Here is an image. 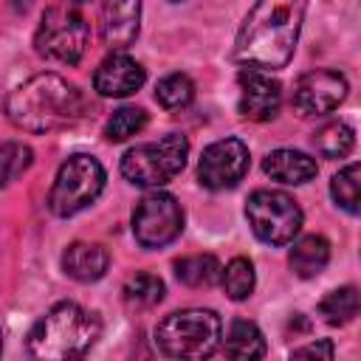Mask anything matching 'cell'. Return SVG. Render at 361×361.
I'll return each mask as SVG.
<instances>
[{"label":"cell","mask_w":361,"mask_h":361,"mask_svg":"<svg viewBox=\"0 0 361 361\" xmlns=\"http://www.w3.org/2000/svg\"><path fill=\"white\" fill-rule=\"evenodd\" d=\"M307 0H257L234 39V59L257 71H279L290 62Z\"/></svg>","instance_id":"obj_1"},{"label":"cell","mask_w":361,"mask_h":361,"mask_svg":"<svg viewBox=\"0 0 361 361\" xmlns=\"http://www.w3.org/2000/svg\"><path fill=\"white\" fill-rule=\"evenodd\" d=\"M87 113L85 93L59 73H37L6 99V116L25 133H56L79 124Z\"/></svg>","instance_id":"obj_2"},{"label":"cell","mask_w":361,"mask_h":361,"mask_svg":"<svg viewBox=\"0 0 361 361\" xmlns=\"http://www.w3.org/2000/svg\"><path fill=\"white\" fill-rule=\"evenodd\" d=\"M99 336H102L99 313L76 302H59L31 327L28 353L42 361L79 358L96 344Z\"/></svg>","instance_id":"obj_3"},{"label":"cell","mask_w":361,"mask_h":361,"mask_svg":"<svg viewBox=\"0 0 361 361\" xmlns=\"http://www.w3.org/2000/svg\"><path fill=\"white\" fill-rule=\"evenodd\" d=\"M223 338V324L214 310L206 307H189L169 313L158 330H155V344L164 355L169 358H209Z\"/></svg>","instance_id":"obj_4"},{"label":"cell","mask_w":361,"mask_h":361,"mask_svg":"<svg viewBox=\"0 0 361 361\" xmlns=\"http://www.w3.org/2000/svg\"><path fill=\"white\" fill-rule=\"evenodd\" d=\"M189 158V141L186 135L169 133L158 141L130 147L121 155V175L135 186H164L180 169Z\"/></svg>","instance_id":"obj_5"},{"label":"cell","mask_w":361,"mask_h":361,"mask_svg":"<svg viewBox=\"0 0 361 361\" xmlns=\"http://www.w3.org/2000/svg\"><path fill=\"white\" fill-rule=\"evenodd\" d=\"M102 189H104V166L85 152L71 155L54 178V186L48 192V209L56 217H71L87 209Z\"/></svg>","instance_id":"obj_6"},{"label":"cell","mask_w":361,"mask_h":361,"mask_svg":"<svg viewBox=\"0 0 361 361\" xmlns=\"http://www.w3.org/2000/svg\"><path fill=\"white\" fill-rule=\"evenodd\" d=\"M87 23L71 6H51L45 8L39 28L34 34V51L42 59L76 65L87 51Z\"/></svg>","instance_id":"obj_7"},{"label":"cell","mask_w":361,"mask_h":361,"mask_svg":"<svg viewBox=\"0 0 361 361\" xmlns=\"http://www.w3.org/2000/svg\"><path fill=\"white\" fill-rule=\"evenodd\" d=\"M245 217L251 231L268 245H288L302 228L299 203L279 189H257L245 200Z\"/></svg>","instance_id":"obj_8"},{"label":"cell","mask_w":361,"mask_h":361,"mask_svg":"<svg viewBox=\"0 0 361 361\" xmlns=\"http://www.w3.org/2000/svg\"><path fill=\"white\" fill-rule=\"evenodd\" d=\"M183 228V209L169 192L147 195L133 212V234L141 248H164Z\"/></svg>","instance_id":"obj_9"},{"label":"cell","mask_w":361,"mask_h":361,"mask_svg":"<svg viewBox=\"0 0 361 361\" xmlns=\"http://www.w3.org/2000/svg\"><path fill=\"white\" fill-rule=\"evenodd\" d=\"M248 164H251V155L240 138H220L203 149L197 164V180L214 192L231 189L243 180V175L248 172Z\"/></svg>","instance_id":"obj_10"},{"label":"cell","mask_w":361,"mask_h":361,"mask_svg":"<svg viewBox=\"0 0 361 361\" xmlns=\"http://www.w3.org/2000/svg\"><path fill=\"white\" fill-rule=\"evenodd\" d=\"M347 96V79L338 71H310L293 87V107L299 116H327Z\"/></svg>","instance_id":"obj_11"},{"label":"cell","mask_w":361,"mask_h":361,"mask_svg":"<svg viewBox=\"0 0 361 361\" xmlns=\"http://www.w3.org/2000/svg\"><path fill=\"white\" fill-rule=\"evenodd\" d=\"M237 85H240V102H237L240 116H245L251 121H268L279 113L282 85L276 79H271L265 71L245 68V71H240Z\"/></svg>","instance_id":"obj_12"},{"label":"cell","mask_w":361,"mask_h":361,"mask_svg":"<svg viewBox=\"0 0 361 361\" xmlns=\"http://www.w3.org/2000/svg\"><path fill=\"white\" fill-rule=\"evenodd\" d=\"M147 73L144 68L121 54V51H113L107 59H102V65L96 68L93 73V87L99 96H107V99H124V96H133L141 85H144Z\"/></svg>","instance_id":"obj_13"},{"label":"cell","mask_w":361,"mask_h":361,"mask_svg":"<svg viewBox=\"0 0 361 361\" xmlns=\"http://www.w3.org/2000/svg\"><path fill=\"white\" fill-rule=\"evenodd\" d=\"M141 23V0H102L99 34L110 51H124L135 42Z\"/></svg>","instance_id":"obj_14"},{"label":"cell","mask_w":361,"mask_h":361,"mask_svg":"<svg viewBox=\"0 0 361 361\" xmlns=\"http://www.w3.org/2000/svg\"><path fill=\"white\" fill-rule=\"evenodd\" d=\"M110 254L99 243H71L62 254V268L76 282H96L104 276Z\"/></svg>","instance_id":"obj_15"},{"label":"cell","mask_w":361,"mask_h":361,"mask_svg":"<svg viewBox=\"0 0 361 361\" xmlns=\"http://www.w3.org/2000/svg\"><path fill=\"white\" fill-rule=\"evenodd\" d=\"M262 169H265V175H271L274 180L288 183V186L307 183L319 172L316 158H310L307 152H299V149H274V152H268L265 161H262Z\"/></svg>","instance_id":"obj_16"},{"label":"cell","mask_w":361,"mask_h":361,"mask_svg":"<svg viewBox=\"0 0 361 361\" xmlns=\"http://www.w3.org/2000/svg\"><path fill=\"white\" fill-rule=\"evenodd\" d=\"M290 271L302 279H313L324 271V265L330 262V243L322 234H307L299 243H293L290 254H288Z\"/></svg>","instance_id":"obj_17"},{"label":"cell","mask_w":361,"mask_h":361,"mask_svg":"<svg viewBox=\"0 0 361 361\" xmlns=\"http://www.w3.org/2000/svg\"><path fill=\"white\" fill-rule=\"evenodd\" d=\"M223 353L228 358H262L265 355V338L254 322L234 319L228 324L226 338H223Z\"/></svg>","instance_id":"obj_18"},{"label":"cell","mask_w":361,"mask_h":361,"mask_svg":"<svg viewBox=\"0 0 361 361\" xmlns=\"http://www.w3.org/2000/svg\"><path fill=\"white\" fill-rule=\"evenodd\" d=\"M220 262L212 254H192L175 262V274L183 285L189 288H209L214 282H220Z\"/></svg>","instance_id":"obj_19"},{"label":"cell","mask_w":361,"mask_h":361,"mask_svg":"<svg viewBox=\"0 0 361 361\" xmlns=\"http://www.w3.org/2000/svg\"><path fill=\"white\" fill-rule=\"evenodd\" d=\"M121 299L127 307H135V310L155 307L164 299V282H161V276L147 274V271L133 274L121 288Z\"/></svg>","instance_id":"obj_20"},{"label":"cell","mask_w":361,"mask_h":361,"mask_svg":"<svg viewBox=\"0 0 361 361\" xmlns=\"http://www.w3.org/2000/svg\"><path fill=\"white\" fill-rule=\"evenodd\" d=\"M319 313L327 324H347L355 319L358 313V288L355 285H344L330 290L322 302H319Z\"/></svg>","instance_id":"obj_21"},{"label":"cell","mask_w":361,"mask_h":361,"mask_svg":"<svg viewBox=\"0 0 361 361\" xmlns=\"http://www.w3.org/2000/svg\"><path fill=\"white\" fill-rule=\"evenodd\" d=\"M353 144H355V133L344 121H330L322 130H316V135H313V147L324 158H344V155H350Z\"/></svg>","instance_id":"obj_22"},{"label":"cell","mask_w":361,"mask_h":361,"mask_svg":"<svg viewBox=\"0 0 361 361\" xmlns=\"http://www.w3.org/2000/svg\"><path fill=\"white\" fill-rule=\"evenodd\" d=\"M220 282H223V290H226L228 299H234V302L248 299L251 290H254V282H257L251 259H245V257H234V259L220 271Z\"/></svg>","instance_id":"obj_23"},{"label":"cell","mask_w":361,"mask_h":361,"mask_svg":"<svg viewBox=\"0 0 361 361\" xmlns=\"http://www.w3.org/2000/svg\"><path fill=\"white\" fill-rule=\"evenodd\" d=\"M155 99L166 110H180L195 99V85H192V79L186 73H169V76H164L158 82Z\"/></svg>","instance_id":"obj_24"},{"label":"cell","mask_w":361,"mask_h":361,"mask_svg":"<svg viewBox=\"0 0 361 361\" xmlns=\"http://www.w3.org/2000/svg\"><path fill=\"white\" fill-rule=\"evenodd\" d=\"M34 161V152L23 141H6L0 144V186H8L14 178H20Z\"/></svg>","instance_id":"obj_25"},{"label":"cell","mask_w":361,"mask_h":361,"mask_svg":"<svg viewBox=\"0 0 361 361\" xmlns=\"http://www.w3.org/2000/svg\"><path fill=\"white\" fill-rule=\"evenodd\" d=\"M358 178H361V166L358 164H347L338 175H333L330 180V195L333 200L350 212V214H358Z\"/></svg>","instance_id":"obj_26"},{"label":"cell","mask_w":361,"mask_h":361,"mask_svg":"<svg viewBox=\"0 0 361 361\" xmlns=\"http://www.w3.org/2000/svg\"><path fill=\"white\" fill-rule=\"evenodd\" d=\"M144 127H147V113L141 107H118L107 118L104 135H107V141H127L130 135L141 133Z\"/></svg>","instance_id":"obj_27"},{"label":"cell","mask_w":361,"mask_h":361,"mask_svg":"<svg viewBox=\"0 0 361 361\" xmlns=\"http://www.w3.org/2000/svg\"><path fill=\"white\" fill-rule=\"evenodd\" d=\"M293 358H333V344L327 338H319L313 344H305V347H296L290 353Z\"/></svg>","instance_id":"obj_28"},{"label":"cell","mask_w":361,"mask_h":361,"mask_svg":"<svg viewBox=\"0 0 361 361\" xmlns=\"http://www.w3.org/2000/svg\"><path fill=\"white\" fill-rule=\"evenodd\" d=\"M0 350H3V333H0Z\"/></svg>","instance_id":"obj_29"},{"label":"cell","mask_w":361,"mask_h":361,"mask_svg":"<svg viewBox=\"0 0 361 361\" xmlns=\"http://www.w3.org/2000/svg\"><path fill=\"white\" fill-rule=\"evenodd\" d=\"M68 3H85V0H68Z\"/></svg>","instance_id":"obj_30"}]
</instances>
